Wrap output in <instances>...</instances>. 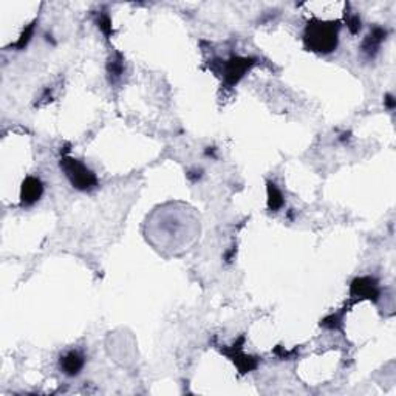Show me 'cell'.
<instances>
[{
  "label": "cell",
  "mask_w": 396,
  "mask_h": 396,
  "mask_svg": "<svg viewBox=\"0 0 396 396\" xmlns=\"http://www.w3.org/2000/svg\"><path fill=\"white\" fill-rule=\"evenodd\" d=\"M60 364H62V367H63V370L67 375H76L82 369L84 360H82V356L78 351H70L69 354L63 356Z\"/></svg>",
  "instance_id": "6da1fadb"
},
{
  "label": "cell",
  "mask_w": 396,
  "mask_h": 396,
  "mask_svg": "<svg viewBox=\"0 0 396 396\" xmlns=\"http://www.w3.org/2000/svg\"><path fill=\"white\" fill-rule=\"evenodd\" d=\"M41 195V184L38 180H32L31 178V186L26 184L23 187V196L28 198V200H36V198Z\"/></svg>",
  "instance_id": "7a4b0ae2"
}]
</instances>
